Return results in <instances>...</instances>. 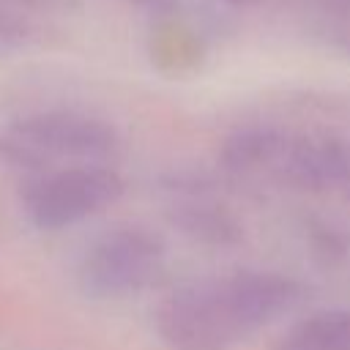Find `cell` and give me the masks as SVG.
I'll list each match as a JSON object with an SVG mask.
<instances>
[{"label": "cell", "instance_id": "7", "mask_svg": "<svg viewBox=\"0 0 350 350\" xmlns=\"http://www.w3.org/2000/svg\"><path fill=\"white\" fill-rule=\"evenodd\" d=\"M224 3H230V5H257L262 0H224Z\"/></svg>", "mask_w": 350, "mask_h": 350}, {"label": "cell", "instance_id": "4", "mask_svg": "<svg viewBox=\"0 0 350 350\" xmlns=\"http://www.w3.org/2000/svg\"><path fill=\"white\" fill-rule=\"evenodd\" d=\"M5 145H11L25 159H44V156H66V153L90 156L96 150H107L112 142L104 129L90 126L88 120L41 118L22 126L19 134L5 139Z\"/></svg>", "mask_w": 350, "mask_h": 350}, {"label": "cell", "instance_id": "1", "mask_svg": "<svg viewBox=\"0 0 350 350\" xmlns=\"http://www.w3.org/2000/svg\"><path fill=\"white\" fill-rule=\"evenodd\" d=\"M298 284L279 273L243 271L189 293H180L161 312L164 331L180 350H227L246 334L287 312Z\"/></svg>", "mask_w": 350, "mask_h": 350}, {"label": "cell", "instance_id": "3", "mask_svg": "<svg viewBox=\"0 0 350 350\" xmlns=\"http://www.w3.org/2000/svg\"><path fill=\"white\" fill-rule=\"evenodd\" d=\"M118 178L104 170H71L49 178L30 197V211L41 224H68L98 205L112 202L118 194Z\"/></svg>", "mask_w": 350, "mask_h": 350}, {"label": "cell", "instance_id": "5", "mask_svg": "<svg viewBox=\"0 0 350 350\" xmlns=\"http://www.w3.org/2000/svg\"><path fill=\"white\" fill-rule=\"evenodd\" d=\"M156 254L159 252L148 238L120 235L115 241H107L101 249H96L90 276L109 290L137 287L142 279H148L150 265H156Z\"/></svg>", "mask_w": 350, "mask_h": 350}, {"label": "cell", "instance_id": "2", "mask_svg": "<svg viewBox=\"0 0 350 350\" xmlns=\"http://www.w3.org/2000/svg\"><path fill=\"white\" fill-rule=\"evenodd\" d=\"M230 167L268 175L295 189H350V145L325 137H293L282 131H243L227 145Z\"/></svg>", "mask_w": 350, "mask_h": 350}, {"label": "cell", "instance_id": "6", "mask_svg": "<svg viewBox=\"0 0 350 350\" xmlns=\"http://www.w3.org/2000/svg\"><path fill=\"white\" fill-rule=\"evenodd\" d=\"M276 350H350V309H323L293 323Z\"/></svg>", "mask_w": 350, "mask_h": 350}]
</instances>
